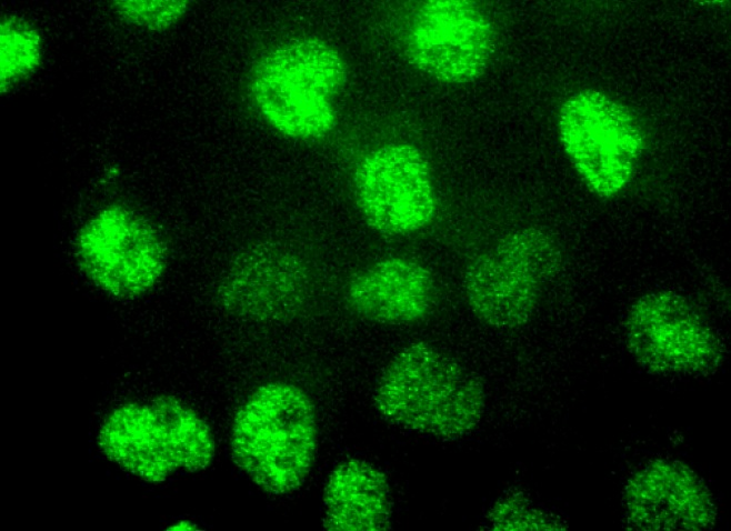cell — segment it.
I'll return each instance as SVG.
<instances>
[{"instance_id":"obj_14","label":"cell","mask_w":731,"mask_h":531,"mask_svg":"<svg viewBox=\"0 0 731 531\" xmlns=\"http://www.w3.org/2000/svg\"><path fill=\"white\" fill-rule=\"evenodd\" d=\"M241 257L230 275L234 293L264 297L266 310L278 307L281 297L288 301L303 283L301 263L282 248L260 244Z\"/></svg>"},{"instance_id":"obj_13","label":"cell","mask_w":731,"mask_h":531,"mask_svg":"<svg viewBox=\"0 0 731 531\" xmlns=\"http://www.w3.org/2000/svg\"><path fill=\"white\" fill-rule=\"evenodd\" d=\"M391 505L384 473L367 461L349 460L327 482L323 527L329 531L388 530Z\"/></svg>"},{"instance_id":"obj_4","label":"cell","mask_w":731,"mask_h":531,"mask_svg":"<svg viewBox=\"0 0 731 531\" xmlns=\"http://www.w3.org/2000/svg\"><path fill=\"white\" fill-rule=\"evenodd\" d=\"M99 447L117 464L150 482L172 472L207 468L214 441L207 423L171 397L116 409L99 432Z\"/></svg>"},{"instance_id":"obj_16","label":"cell","mask_w":731,"mask_h":531,"mask_svg":"<svg viewBox=\"0 0 731 531\" xmlns=\"http://www.w3.org/2000/svg\"><path fill=\"white\" fill-rule=\"evenodd\" d=\"M187 1L123 0L113 1V9L123 19L151 31H163L176 24L189 8Z\"/></svg>"},{"instance_id":"obj_11","label":"cell","mask_w":731,"mask_h":531,"mask_svg":"<svg viewBox=\"0 0 731 531\" xmlns=\"http://www.w3.org/2000/svg\"><path fill=\"white\" fill-rule=\"evenodd\" d=\"M624 509L638 530L710 529L717 517L712 494L688 465L655 460L638 470L624 489Z\"/></svg>"},{"instance_id":"obj_17","label":"cell","mask_w":731,"mask_h":531,"mask_svg":"<svg viewBox=\"0 0 731 531\" xmlns=\"http://www.w3.org/2000/svg\"><path fill=\"white\" fill-rule=\"evenodd\" d=\"M527 499L511 497L498 503L491 512V521L497 530H560L549 514L531 507Z\"/></svg>"},{"instance_id":"obj_2","label":"cell","mask_w":731,"mask_h":531,"mask_svg":"<svg viewBox=\"0 0 731 531\" xmlns=\"http://www.w3.org/2000/svg\"><path fill=\"white\" fill-rule=\"evenodd\" d=\"M317 435L310 398L294 384L271 382L257 389L237 413L233 457L266 492L290 493L310 471Z\"/></svg>"},{"instance_id":"obj_8","label":"cell","mask_w":731,"mask_h":531,"mask_svg":"<svg viewBox=\"0 0 731 531\" xmlns=\"http://www.w3.org/2000/svg\"><path fill=\"white\" fill-rule=\"evenodd\" d=\"M625 342L645 368L660 372L702 373L721 360V344L705 319L672 291L645 293L630 307Z\"/></svg>"},{"instance_id":"obj_5","label":"cell","mask_w":731,"mask_h":531,"mask_svg":"<svg viewBox=\"0 0 731 531\" xmlns=\"http://www.w3.org/2000/svg\"><path fill=\"white\" fill-rule=\"evenodd\" d=\"M561 260L559 243L544 230L513 231L467 267L463 288L468 303L491 327H519L532 317Z\"/></svg>"},{"instance_id":"obj_3","label":"cell","mask_w":731,"mask_h":531,"mask_svg":"<svg viewBox=\"0 0 731 531\" xmlns=\"http://www.w3.org/2000/svg\"><path fill=\"white\" fill-rule=\"evenodd\" d=\"M347 79L346 63L319 39L289 42L267 53L251 76V93L264 120L282 134L314 140L333 130L334 97Z\"/></svg>"},{"instance_id":"obj_7","label":"cell","mask_w":731,"mask_h":531,"mask_svg":"<svg viewBox=\"0 0 731 531\" xmlns=\"http://www.w3.org/2000/svg\"><path fill=\"white\" fill-rule=\"evenodd\" d=\"M76 254L84 275L118 298L149 291L167 264L160 232L142 214L121 204L101 209L84 223L77 237Z\"/></svg>"},{"instance_id":"obj_12","label":"cell","mask_w":731,"mask_h":531,"mask_svg":"<svg viewBox=\"0 0 731 531\" xmlns=\"http://www.w3.org/2000/svg\"><path fill=\"white\" fill-rule=\"evenodd\" d=\"M346 300L354 313L369 321L413 323L432 312L437 287L422 264L390 257L353 274L346 288Z\"/></svg>"},{"instance_id":"obj_6","label":"cell","mask_w":731,"mask_h":531,"mask_svg":"<svg viewBox=\"0 0 731 531\" xmlns=\"http://www.w3.org/2000/svg\"><path fill=\"white\" fill-rule=\"evenodd\" d=\"M561 144L589 188L602 198L630 183L644 140L633 113L620 101L595 89L571 94L558 114Z\"/></svg>"},{"instance_id":"obj_10","label":"cell","mask_w":731,"mask_h":531,"mask_svg":"<svg viewBox=\"0 0 731 531\" xmlns=\"http://www.w3.org/2000/svg\"><path fill=\"white\" fill-rule=\"evenodd\" d=\"M353 188L363 218L382 233L413 232L434 217L431 171L412 144H387L369 152L356 170Z\"/></svg>"},{"instance_id":"obj_9","label":"cell","mask_w":731,"mask_h":531,"mask_svg":"<svg viewBox=\"0 0 731 531\" xmlns=\"http://www.w3.org/2000/svg\"><path fill=\"white\" fill-rule=\"evenodd\" d=\"M493 51L494 33L489 18L467 0L422 2L405 37L410 62L431 78L452 84L480 78Z\"/></svg>"},{"instance_id":"obj_1","label":"cell","mask_w":731,"mask_h":531,"mask_svg":"<svg viewBox=\"0 0 731 531\" xmlns=\"http://www.w3.org/2000/svg\"><path fill=\"white\" fill-rule=\"evenodd\" d=\"M374 404L393 424L455 439L478 425L485 394L479 378L454 358L427 342H415L389 364Z\"/></svg>"},{"instance_id":"obj_15","label":"cell","mask_w":731,"mask_h":531,"mask_svg":"<svg viewBox=\"0 0 731 531\" xmlns=\"http://www.w3.org/2000/svg\"><path fill=\"white\" fill-rule=\"evenodd\" d=\"M42 59V39L28 21L3 16L0 22V91L11 90L29 78Z\"/></svg>"}]
</instances>
